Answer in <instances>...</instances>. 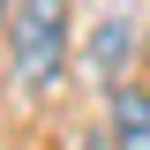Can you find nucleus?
Returning <instances> with one entry per match:
<instances>
[{"label":"nucleus","mask_w":150,"mask_h":150,"mask_svg":"<svg viewBox=\"0 0 150 150\" xmlns=\"http://www.w3.org/2000/svg\"><path fill=\"white\" fill-rule=\"evenodd\" d=\"M8 60L30 90H45L68 68V0H23L8 23Z\"/></svg>","instance_id":"f257e3e1"},{"label":"nucleus","mask_w":150,"mask_h":150,"mask_svg":"<svg viewBox=\"0 0 150 150\" xmlns=\"http://www.w3.org/2000/svg\"><path fill=\"white\" fill-rule=\"evenodd\" d=\"M0 15H8V0H0Z\"/></svg>","instance_id":"20e7f679"},{"label":"nucleus","mask_w":150,"mask_h":150,"mask_svg":"<svg viewBox=\"0 0 150 150\" xmlns=\"http://www.w3.org/2000/svg\"><path fill=\"white\" fill-rule=\"evenodd\" d=\"M83 150H98V143H83Z\"/></svg>","instance_id":"39448f33"},{"label":"nucleus","mask_w":150,"mask_h":150,"mask_svg":"<svg viewBox=\"0 0 150 150\" xmlns=\"http://www.w3.org/2000/svg\"><path fill=\"white\" fill-rule=\"evenodd\" d=\"M112 150H150V83H112Z\"/></svg>","instance_id":"f03ea898"},{"label":"nucleus","mask_w":150,"mask_h":150,"mask_svg":"<svg viewBox=\"0 0 150 150\" xmlns=\"http://www.w3.org/2000/svg\"><path fill=\"white\" fill-rule=\"evenodd\" d=\"M128 53H135V30H128V23H120V15H112V23H98V38H90V68L120 83V68H128Z\"/></svg>","instance_id":"7ed1b4c3"}]
</instances>
